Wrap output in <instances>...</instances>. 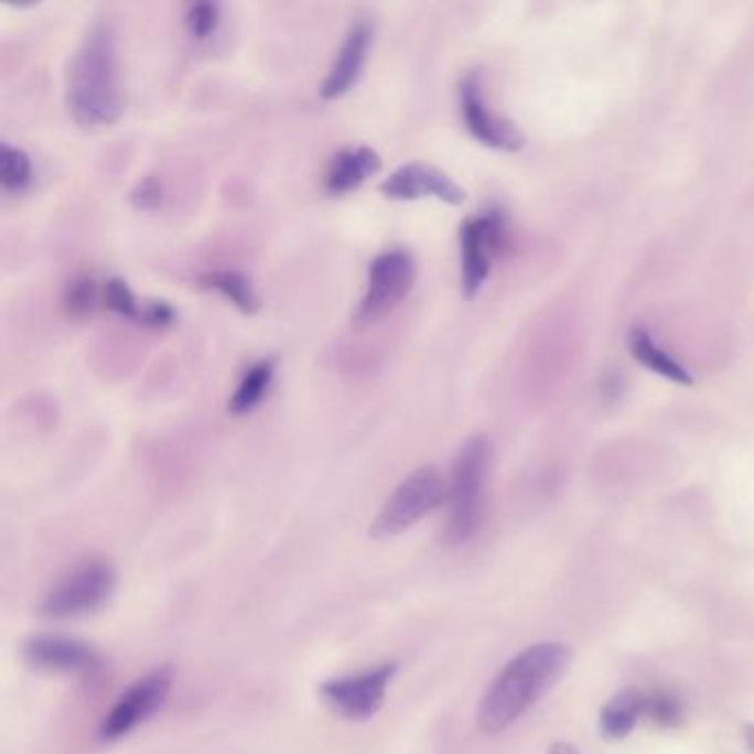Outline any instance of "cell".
Here are the masks:
<instances>
[{"instance_id": "cell-11", "label": "cell", "mask_w": 754, "mask_h": 754, "mask_svg": "<svg viewBox=\"0 0 754 754\" xmlns=\"http://www.w3.org/2000/svg\"><path fill=\"white\" fill-rule=\"evenodd\" d=\"M381 193L390 200L414 202L423 197H434L452 206H461L467 200V193L461 184H456L448 173L437 166L410 162L397 169L390 177L379 186Z\"/></svg>"}, {"instance_id": "cell-3", "label": "cell", "mask_w": 754, "mask_h": 754, "mask_svg": "<svg viewBox=\"0 0 754 754\" xmlns=\"http://www.w3.org/2000/svg\"><path fill=\"white\" fill-rule=\"evenodd\" d=\"M489 472V443L485 437L470 439L452 467L448 485V523L443 538L450 545L470 542L483 525L485 485Z\"/></svg>"}, {"instance_id": "cell-22", "label": "cell", "mask_w": 754, "mask_h": 754, "mask_svg": "<svg viewBox=\"0 0 754 754\" xmlns=\"http://www.w3.org/2000/svg\"><path fill=\"white\" fill-rule=\"evenodd\" d=\"M219 25V6L211 3V0H202V3H193L186 12V30L193 39L206 41L215 34Z\"/></svg>"}, {"instance_id": "cell-18", "label": "cell", "mask_w": 754, "mask_h": 754, "mask_svg": "<svg viewBox=\"0 0 754 754\" xmlns=\"http://www.w3.org/2000/svg\"><path fill=\"white\" fill-rule=\"evenodd\" d=\"M204 288L217 290L222 297H226L239 312L255 314L259 310V297L250 283V279L239 270H211L200 277Z\"/></svg>"}, {"instance_id": "cell-27", "label": "cell", "mask_w": 754, "mask_h": 754, "mask_svg": "<svg viewBox=\"0 0 754 754\" xmlns=\"http://www.w3.org/2000/svg\"><path fill=\"white\" fill-rule=\"evenodd\" d=\"M745 741H747V747H750L752 754H754V725H747V730H745Z\"/></svg>"}, {"instance_id": "cell-10", "label": "cell", "mask_w": 754, "mask_h": 754, "mask_svg": "<svg viewBox=\"0 0 754 754\" xmlns=\"http://www.w3.org/2000/svg\"><path fill=\"white\" fill-rule=\"evenodd\" d=\"M505 235V222L498 213L467 219L461 228V255H463V294L474 299L485 286L492 272V257Z\"/></svg>"}, {"instance_id": "cell-26", "label": "cell", "mask_w": 754, "mask_h": 754, "mask_svg": "<svg viewBox=\"0 0 754 754\" xmlns=\"http://www.w3.org/2000/svg\"><path fill=\"white\" fill-rule=\"evenodd\" d=\"M551 754H578V750L571 747V745H556V747L551 750Z\"/></svg>"}, {"instance_id": "cell-14", "label": "cell", "mask_w": 754, "mask_h": 754, "mask_svg": "<svg viewBox=\"0 0 754 754\" xmlns=\"http://www.w3.org/2000/svg\"><path fill=\"white\" fill-rule=\"evenodd\" d=\"M381 171V155L369 147H349L338 151L325 171V191L345 195L358 188L365 180Z\"/></svg>"}, {"instance_id": "cell-1", "label": "cell", "mask_w": 754, "mask_h": 754, "mask_svg": "<svg viewBox=\"0 0 754 754\" xmlns=\"http://www.w3.org/2000/svg\"><path fill=\"white\" fill-rule=\"evenodd\" d=\"M67 109L85 131H100L122 116L118 43L111 23L98 21L85 34L67 74Z\"/></svg>"}, {"instance_id": "cell-23", "label": "cell", "mask_w": 754, "mask_h": 754, "mask_svg": "<svg viewBox=\"0 0 754 754\" xmlns=\"http://www.w3.org/2000/svg\"><path fill=\"white\" fill-rule=\"evenodd\" d=\"M646 712L661 725H677L681 721V705L668 692H657V694L648 697Z\"/></svg>"}, {"instance_id": "cell-5", "label": "cell", "mask_w": 754, "mask_h": 754, "mask_svg": "<svg viewBox=\"0 0 754 754\" xmlns=\"http://www.w3.org/2000/svg\"><path fill=\"white\" fill-rule=\"evenodd\" d=\"M114 586L116 573L109 562L85 560L50 589L41 608L54 620L85 617L109 602Z\"/></svg>"}, {"instance_id": "cell-9", "label": "cell", "mask_w": 754, "mask_h": 754, "mask_svg": "<svg viewBox=\"0 0 754 754\" xmlns=\"http://www.w3.org/2000/svg\"><path fill=\"white\" fill-rule=\"evenodd\" d=\"M459 103H461V114L467 131L472 138H476L481 144L498 151H518L525 144L523 133L505 118L496 116L483 91V80L481 74L472 72L463 78L459 87Z\"/></svg>"}, {"instance_id": "cell-21", "label": "cell", "mask_w": 754, "mask_h": 754, "mask_svg": "<svg viewBox=\"0 0 754 754\" xmlns=\"http://www.w3.org/2000/svg\"><path fill=\"white\" fill-rule=\"evenodd\" d=\"M105 303L111 312L120 314L122 319H129V321H138L142 323V312H144V305H140L138 297L133 294V290L129 288V283L125 279H109L107 286H105Z\"/></svg>"}, {"instance_id": "cell-16", "label": "cell", "mask_w": 754, "mask_h": 754, "mask_svg": "<svg viewBox=\"0 0 754 754\" xmlns=\"http://www.w3.org/2000/svg\"><path fill=\"white\" fill-rule=\"evenodd\" d=\"M646 705H648V697L635 688H626L617 692L604 705L600 714V728L604 736H611V739L626 736L635 728L639 717L646 712Z\"/></svg>"}, {"instance_id": "cell-4", "label": "cell", "mask_w": 754, "mask_h": 754, "mask_svg": "<svg viewBox=\"0 0 754 754\" xmlns=\"http://www.w3.org/2000/svg\"><path fill=\"white\" fill-rule=\"evenodd\" d=\"M445 498L448 483L441 472L432 465L419 467L384 503L369 527V536L374 540L397 538L430 516Z\"/></svg>"}, {"instance_id": "cell-2", "label": "cell", "mask_w": 754, "mask_h": 754, "mask_svg": "<svg viewBox=\"0 0 754 754\" xmlns=\"http://www.w3.org/2000/svg\"><path fill=\"white\" fill-rule=\"evenodd\" d=\"M571 653L564 644H534L514 657L487 688L478 705V728L498 734L516 723L564 675Z\"/></svg>"}, {"instance_id": "cell-7", "label": "cell", "mask_w": 754, "mask_h": 754, "mask_svg": "<svg viewBox=\"0 0 754 754\" xmlns=\"http://www.w3.org/2000/svg\"><path fill=\"white\" fill-rule=\"evenodd\" d=\"M397 670V661H386L369 670L332 677L319 686V694L338 717L347 721H367L381 710Z\"/></svg>"}, {"instance_id": "cell-8", "label": "cell", "mask_w": 754, "mask_h": 754, "mask_svg": "<svg viewBox=\"0 0 754 754\" xmlns=\"http://www.w3.org/2000/svg\"><path fill=\"white\" fill-rule=\"evenodd\" d=\"M171 688L173 670L169 666H160L133 681L105 714L98 730L100 741L114 743L133 732L140 723L149 721L158 710H162Z\"/></svg>"}, {"instance_id": "cell-15", "label": "cell", "mask_w": 754, "mask_h": 754, "mask_svg": "<svg viewBox=\"0 0 754 754\" xmlns=\"http://www.w3.org/2000/svg\"><path fill=\"white\" fill-rule=\"evenodd\" d=\"M628 347H631L633 356H635L644 367H648V369H653L655 374L664 376V379H668V381H672V384H679V386H692V384H694V381H692V376H690V371H688L681 363H677L666 349H661V347L655 343L653 334H650L646 327L635 325V327L631 330V334H628Z\"/></svg>"}, {"instance_id": "cell-6", "label": "cell", "mask_w": 754, "mask_h": 754, "mask_svg": "<svg viewBox=\"0 0 754 754\" xmlns=\"http://www.w3.org/2000/svg\"><path fill=\"white\" fill-rule=\"evenodd\" d=\"M417 279V263L408 250L392 248L376 255L367 270V288L356 310L360 323L388 316L410 294Z\"/></svg>"}, {"instance_id": "cell-17", "label": "cell", "mask_w": 754, "mask_h": 754, "mask_svg": "<svg viewBox=\"0 0 754 754\" xmlns=\"http://www.w3.org/2000/svg\"><path fill=\"white\" fill-rule=\"evenodd\" d=\"M274 367H277L274 358H261L244 371L241 381L228 403L230 414L235 417L250 414L261 403V399L268 395V388L274 379Z\"/></svg>"}, {"instance_id": "cell-12", "label": "cell", "mask_w": 754, "mask_h": 754, "mask_svg": "<svg viewBox=\"0 0 754 754\" xmlns=\"http://www.w3.org/2000/svg\"><path fill=\"white\" fill-rule=\"evenodd\" d=\"M23 655L34 668L50 672L96 675L103 668V657L91 644L65 635H36L25 644Z\"/></svg>"}, {"instance_id": "cell-20", "label": "cell", "mask_w": 754, "mask_h": 754, "mask_svg": "<svg viewBox=\"0 0 754 754\" xmlns=\"http://www.w3.org/2000/svg\"><path fill=\"white\" fill-rule=\"evenodd\" d=\"M100 292H98V283L91 274L80 272L74 279H69L67 288H65V310L72 319H87L94 314L96 305H98Z\"/></svg>"}, {"instance_id": "cell-19", "label": "cell", "mask_w": 754, "mask_h": 754, "mask_svg": "<svg viewBox=\"0 0 754 754\" xmlns=\"http://www.w3.org/2000/svg\"><path fill=\"white\" fill-rule=\"evenodd\" d=\"M32 182V160L23 149L3 144L0 149V184L8 193H21Z\"/></svg>"}, {"instance_id": "cell-25", "label": "cell", "mask_w": 754, "mask_h": 754, "mask_svg": "<svg viewBox=\"0 0 754 754\" xmlns=\"http://www.w3.org/2000/svg\"><path fill=\"white\" fill-rule=\"evenodd\" d=\"M173 321H175V310L166 301H149L144 305V312H142V323L144 325L164 327V325H171Z\"/></svg>"}, {"instance_id": "cell-24", "label": "cell", "mask_w": 754, "mask_h": 754, "mask_svg": "<svg viewBox=\"0 0 754 754\" xmlns=\"http://www.w3.org/2000/svg\"><path fill=\"white\" fill-rule=\"evenodd\" d=\"M164 200V188L162 182L153 175L144 177L138 182V186L131 191V204L138 211H155Z\"/></svg>"}, {"instance_id": "cell-13", "label": "cell", "mask_w": 754, "mask_h": 754, "mask_svg": "<svg viewBox=\"0 0 754 754\" xmlns=\"http://www.w3.org/2000/svg\"><path fill=\"white\" fill-rule=\"evenodd\" d=\"M371 39H374V30H371L369 21L360 19V21L352 23V28L345 34L343 45H341L325 80L321 85V98L323 100H336V98L345 96L360 80V74H363L367 56H369Z\"/></svg>"}]
</instances>
